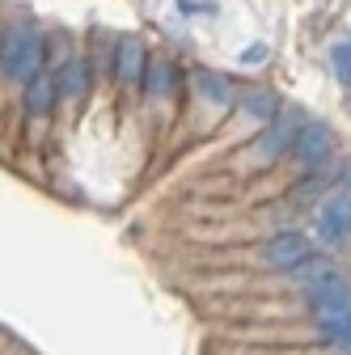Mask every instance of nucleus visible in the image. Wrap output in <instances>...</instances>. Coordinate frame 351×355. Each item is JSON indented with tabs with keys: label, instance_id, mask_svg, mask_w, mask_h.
<instances>
[{
	"label": "nucleus",
	"instance_id": "nucleus-1",
	"mask_svg": "<svg viewBox=\"0 0 351 355\" xmlns=\"http://www.w3.org/2000/svg\"><path fill=\"white\" fill-rule=\"evenodd\" d=\"M305 127V114L300 110H280L271 123H262V136L254 140V148H250V157H254V165L258 169H271L275 161H284L288 153H292V144H296V131Z\"/></svg>",
	"mask_w": 351,
	"mask_h": 355
},
{
	"label": "nucleus",
	"instance_id": "nucleus-2",
	"mask_svg": "<svg viewBox=\"0 0 351 355\" xmlns=\"http://www.w3.org/2000/svg\"><path fill=\"white\" fill-rule=\"evenodd\" d=\"M42 51H47L42 34L34 26H17V30H9V47H5V60H0V72L17 85H26L34 72H42Z\"/></svg>",
	"mask_w": 351,
	"mask_h": 355
},
{
	"label": "nucleus",
	"instance_id": "nucleus-3",
	"mask_svg": "<svg viewBox=\"0 0 351 355\" xmlns=\"http://www.w3.org/2000/svg\"><path fill=\"white\" fill-rule=\"evenodd\" d=\"M288 157H292L300 169H326L330 157H334V131H330V123L305 119V127L296 131V144H292Z\"/></svg>",
	"mask_w": 351,
	"mask_h": 355
},
{
	"label": "nucleus",
	"instance_id": "nucleus-4",
	"mask_svg": "<svg viewBox=\"0 0 351 355\" xmlns=\"http://www.w3.org/2000/svg\"><path fill=\"white\" fill-rule=\"evenodd\" d=\"M309 254H314L309 237H305V233H296V229H288V233H275L267 245L258 250L262 266H271V271H292V266H300V262L309 258Z\"/></svg>",
	"mask_w": 351,
	"mask_h": 355
},
{
	"label": "nucleus",
	"instance_id": "nucleus-5",
	"mask_svg": "<svg viewBox=\"0 0 351 355\" xmlns=\"http://www.w3.org/2000/svg\"><path fill=\"white\" fill-rule=\"evenodd\" d=\"M351 237V187H339L318 211V241L339 245Z\"/></svg>",
	"mask_w": 351,
	"mask_h": 355
},
{
	"label": "nucleus",
	"instance_id": "nucleus-6",
	"mask_svg": "<svg viewBox=\"0 0 351 355\" xmlns=\"http://www.w3.org/2000/svg\"><path fill=\"white\" fill-rule=\"evenodd\" d=\"M144 64H148V47H144L140 38L123 34V38H119V47H114V60H110V76H114L119 85H140Z\"/></svg>",
	"mask_w": 351,
	"mask_h": 355
},
{
	"label": "nucleus",
	"instance_id": "nucleus-7",
	"mask_svg": "<svg viewBox=\"0 0 351 355\" xmlns=\"http://www.w3.org/2000/svg\"><path fill=\"white\" fill-rule=\"evenodd\" d=\"M305 296H309V304H314V313H318V318L347 313V309H351V284H347V275H343V271H339L334 279H326V284L309 288Z\"/></svg>",
	"mask_w": 351,
	"mask_h": 355
},
{
	"label": "nucleus",
	"instance_id": "nucleus-8",
	"mask_svg": "<svg viewBox=\"0 0 351 355\" xmlns=\"http://www.w3.org/2000/svg\"><path fill=\"white\" fill-rule=\"evenodd\" d=\"M195 89H199V98L212 102L216 110H233L237 106V85L225 72H216V68H195Z\"/></svg>",
	"mask_w": 351,
	"mask_h": 355
},
{
	"label": "nucleus",
	"instance_id": "nucleus-9",
	"mask_svg": "<svg viewBox=\"0 0 351 355\" xmlns=\"http://www.w3.org/2000/svg\"><path fill=\"white\" fill-rule=\"evenodd\" d=\"M22 102H26V110H30L34 119H47V114L55 110V102H60V85H55V76L34 72V76L26 80V89H22Z\"/></svg>",
	"mask_w": 351,
	"mask_h": 355
},
{
	"label": "nucleus",
	"instance_id": "nucleus-10",
	"mask_svg": "<svg viewBox=\"0 0 351 355\" xmlns=\"http://www.w3.org/2000/svg\"><path fill=\"white\" fill-rule=\"evenodd\" d=\"M237 106H241V114L250 119V123H271L284 106H280V98L271 94V89H241V94H237Z\"/></svg>",
	"mask_w": 351,
	"mask_h": 355
},
{
	"label": "nucleus",
	"instance_id": "nucleus-11",
	"mask_svg": "<svg viewBox=\"0 0 351 355\" xmlns=\"http://www.w3.org/2000/svg\"><path fill=\"white\" fill-rule=\"evenodd\" d=\"M292 284L300 288V292H309V288H318V284H326V279H334L339 275V266L330 262V258H322V254H309L300 266H292Z\"/></svg>",
	"mask_w": 351,
	"mask_h": 355
},
{
	"label": "nucleus",
	"instance_id": "nucleus-12",
	"mask_svg": "<svg viewBox=\"0 0 351 355\" xmlns=\"http://www.w3.org/2000/svg\"><path fill=\"white\" fill-rule=\"evenodd\" d=\"M140 85L148 89L153 98H169V94H173V85H178V72H173V64H169L165 55H148Z\"/></svg>",
	"mask_w": 351,
	"mask_h": 355
},
{
	"label": "nucleus",
	"instance_id": "nucleus-13",
	"mask_svg": "<svg viewBox=\"0 0 351 355\" xmlns=\"http://www.w3.org/2000/svg\"><path fill=\"white\" fill-rule=\"evenodd\" d=\"M55 85H60V98L80 102L85 94H89V64L85 60H64V68L55 72Z\"/></svg>",
	"mask_w": 351,
	"mask_h": 355
},
{
	"label": "nucleus",
	"instance_id": "nucleus-14",
	"mask_svg": "<svg viewBox=\"0 0 351 355\" xmlns=\"http://www.w3.org/2000/svg\"><path fill=\"white\" fill-rule=\"evenodd\" d=\"M318 330L343 351V355H351V309L347 313H330V318H318Z\"/></svg>",
	"mask_w": 351,
	"mask_h": 355
},
{
	"label": "nucleus",
	"instance_id": "nucleus-15",
	"mask_svg": "<svg viewBox=\"0 0 351 355\" xmlns=\"http://www.w3.org/2000/svg\"><path fill=\"white\" fill-rule=\"evenodd\" d=\"M330 72H334V80L343 89H351V38H343V42L330 47Z\"/></svg>",
	"mask_w": 351,
	"mask_h": 355
},
{
	"label": "nucleus",
	"instance_id": "nucleus-16",
	"mask_svg": "<svg viewBox=\"0 0 351 355\" xmlns=\"http://www.w3.org/2000/svg\"><path fill=\"white\" fill-rule=\"evenodd\" d=\"M267 55H271V51H267V42H254V47H246V51H241L237 60H241V64L250 68V64H267Z\"/></svg>",
	"mask_w": 351,
	"mask_h": 355
},
{
	"label": "nucleus",
	"instance_id": "nucleus-17",
	"mask_svg": "<svg viewBox=\"0 0 351 355\" xmlns=\"http://www.w3.org/2000/svg\"><path fill=\"white\" fill-rule=\"evenodd\" d=\"M343 187H351V161L343 165Z\"/></svg>",
	"mask_w": 351,
	"mask_h": 355
}]
</instances>
